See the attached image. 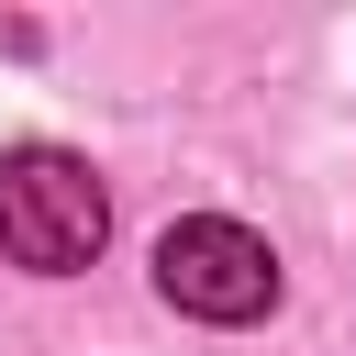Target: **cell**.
<instances>
[{
  "label": "cell",
  "instance_id": "cell-2",
  "mask_svg": "<svg viewBox=\"0 0 356 356\" xmlns=\"http://www.w3.org/2000/svg\"><path fill=\"white\" fill-rule=\"evenodd\" d=\"M156 289L189 323H256L278 300V256H267V234H245L222 211H189V222L156 234Z\"/></svg>",
  "mask_w": 356,
  "mask_h": 356
},
{
  "label": "cell",
  "instance_id": "cell-1",
  "mask_svg": "<svg viewBox=\"0 0 356 356\" xmlns=\"http://www.w3.org/2000/svg\"><path fill=\"white\" fill-rule=\"evenodd\" d=\"M100 234H111V200L89 178V156H67V145H11L0 156V256L11 267L67 278V267L100 256Z\"/></svg>",
  "mask_w": 356,
  "mask_h": 356
}]
</instances>
